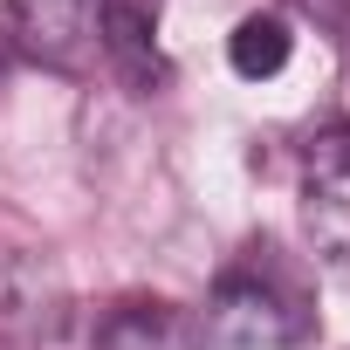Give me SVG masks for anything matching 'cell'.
I'll return each instance as SVG.
<instances>
[{
  "label": "cell",
  "instance_id": "cell-1",
  "mask_svg": "<svg viewBox=\"0 0 350 350\" xmlns=\"http://www.w3.org/2000/svg\"><path fill=\"white\" fill-rule=\"evenodd\" d=\"M200 323H206V336L227 343V350H295V343L316 329V309H309L302 275H295L275 247H247V261L220 268V282H213Z\"/></svg>",
  "mask_w": 350,
  "mask_h": 350
},
{
  "label": "cell",
  "instance_id": "cell-2",
  "mask_svg": "<svg viewBox=\"0 0 350 350\" xmlns=\"http://www.w3.org/2000/svg\"><path fill=\"white\" fill-rule=\"evenodd\" d=\"M302 234L316 261L350 275V131H323L302 158Z\"/></svg>",
  "mask_w": 350,
  "mask_h": 350
},
{
  "label": "cell",
  "instance_id": "cell-3",
  "mask_svg": "<svg viewBox=\"0 0 350 350\" xmlns=\"http://www.w3.org/2000/svg\"><path fill=\"white\" fill-rule=\"evenodd\" d=\"M8 21L21 49L62 76L90 69V55L103 49V0H8Z\"/></svg>",
  "mask_w": 350,
  "mask_h": 350
},
{
  "label": "cell",
  "instance_id": "cell-4",
  "mask_svg": "<svg viewBox=\"0 0 350 350\" xmlns=\"http://www.w3.org/2000/svg\"><path fill=\"white\" fill-rule=\"evenodd\" d=\"M206 323L186 302H165V295H131L96 323V350H206Z\"/></svg>",
  "mask_w": 350,
  "mask_h": 350
},
{
  "label": "cell",
  "instance_id": "cell-5",
  "mask_svg": "<svg viewBox=\"0 0 350 350\" xmlns=\"http://www.w3.org/2000/svg\"><path fill=\"white\" fill-rule=\"evenodd\" d=\"M62 323L55 275L42 261H8L0 268V336H49Z\"/></svg>",
  "mask_w": 350,
  "mask_h": 350
},
{
  "label": "cell",
  "instance_id": "cell-6",
  "mask_svg": "<svg viewBox=\"0 0 350 350\" xmlns=\"http://www.w3.org/2000/svg\"><path fill=\"white\" fill-rule=\"evenodd\" d=\"M151 0H103V55H117V69L131 83H158V42H151Z\"/></svg>",
  "mask_w": 350,
  "mask_h": 350
},
{
  "label": "cell",
  "instance_id": "cell-7",
  "mask_svg": "<svg viewBox=\"0 0 350 350\" xmlns=\"http://www.w3.org/2000/svg\"><path fill=\"white\" fill-rule=\"evenodd\" d=\"M288 49H295V35H288L282 14H247V21L227 35V62H234V76H247V83L275 76V69L288 62Z\"/></svg>",
  "mask_w": 350,
  "mask_h": 350
},
{
  "label": "cell",
  "instance_id": "cell-8",
  "mask_svg": "<svg viewBox=\"0 0 350 350\" xmlns=\"http://www.w3.org/2000/svg\"><path fill=\"white\" fill-rule=\"evenodd\" d=\"M8 83H14V42L0 35V90H8Z\"/></svg>",
  "mask_w": 350,
  "mask_h": 350
}]
</instances>
